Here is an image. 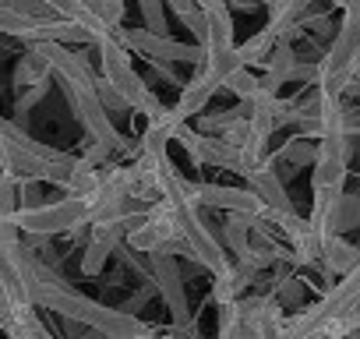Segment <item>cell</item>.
Here are the masks:
<instances>
[{"label": "cell", "instance_id": "1", "mask_svg": "<svg viewBox=\"0 0 360 339\" xmlns=\"http://www.w3.org/2000/svg\"><path fill=\"white\" fill-rule=\"evenodd\" d=\"M96 53H99V78L127 103V110H134V113H145L148 120L162 110V103L155 99V92L141 82V75L131 68V60H127V50L124 46H117L113 43V36L110 39H99L96 43Z\"/></svg>", "mask_w": 360, "mask_h": 339}, {"label": "cell", "instance_id": "2", "mask_svg": "<svg viewBox=\"0 0 360 339\" xmlns=\"http://www.w3.org/2000/svg\"><path fill=\"white\" fill-rule=\"evenodd\" d=\"M15 226H18V234H29V237L71 234L75 226H89V202L68 195V198H60V202H46V205L18 209Z\"/></svg>", "mask_w": 360, "mask_h": 339}, {"label": "cell", "instance_id": "3", "mask_svg": "<svg viewBox=\"0 0 360 339\" xmlns=\"http://www.w3.org/2000/svg\"><path fill=\"white\" fill-rule=\"evenodd\" d=\"M60 89H64V96H68V106H71V113H75V120L85 127V134H89V141H99V145H106L110 152H134V145H127V138L113 127V120L106 117V110L99 106V99H96V92L92 89H82V85H68V82H60Z\"/></svg>", "mask_w": 360, "mask_h": 339}, {"label": "cell", "instance_id": "4", "mask_svg": "<svg viewBox=\"0 0 360 339\" xmlns=\"http://www.w3.org/2000/svg\"><path fill=\"white\" fill-rule=\"evenodd\" d=\"M117 46H134L148 57V64H169V60H188L191 68H198L205 60L202 46H188V43H173L166 36H148L145 29H131V32H113Z\"/></svg>", "mask_w": 360, "mask_h": 339}, {"label": "cell", "instance_id": "5", "mask_svg": "<svg viewBox=\"0 0 360 339\" xmlns=\"http://www.w3.org/2000/svg\"><path fill=\"white\" fill-rule=\"evenodd\" d=\"M148 265H152V290L162 293L169 314H173V325L176 328H184L191 321V311H188V297H184V283H180V269L173 262V255H166L162 248L148 255Z\"/></svg>", "mask_w": 360, "mask_h": 339}, {"label": "cell", "instance_id": "6", "mask_svg": "<svg viewBox=\"0 0 360 339\" xmlns=\"http://www.w3.org/2000/svg\"><path fill=\"white\" fill-rule=\"evenodd\" d=\"M188 195L198 209H223L226 216H255L265 219L262 202L244 188H223V184H188Z\"/></svg>", "mask_w": 360, "mask_h": 339}, {"label": "cell", "instance_id": "7", "mask_svg": "<svg viewBox=\"0 0 360 339\" xmlns=\"http://www.w3.org/2000/svg\"><path fill=\"white\" fill-rule=\"evenodd\" d=\"M184 127V117H180L173 106L166 110H159L152 120H148V127H145V134H141V141L134 145V152L138 155H162L166 152V145L176 138V131Z\"/></svg>", "mask_w": 360, "mask_h": 339}, {"label": "cell", "instance_id": "8", "mask_svg": "<svg viewBox=\"0 0 360 339\" xmlns=\"http://www.w3.org/2000/svg\"><path fill=\"white\" fill-rule=\"evenodd\" d=\"M314 0H276L269 4V25L265 32L276 39V43H290V36L300 32V18H307Z\"/></svg>", "mask_w": 360, "mask_h": 339}, {"label": "cell", "instance_id": "9", "mask_svg": "<svg viewBox=\"0 0 360 339\" xmlns=\"http://www.w3.org/2000/svg\"><path fill=\"white\" fill-rule=\"evenodd\" d=\"M202 18H205L202 53H223V50H233V18H230L226 0H216L212 8H205Z\"/></svg>", "mask_w": 360, "mask_h": 339}, {"label": "cell", "instance_id": "10", "mask_svg": "<svg viewBox=\"0 0 360 339\" xmlns=\"http://www.w3.org/2000/svg\"><path fill=\"white\" fill-rule=\"evenodd\" d=\"M321 269H325V276L328 279H335V276H349V272H356V265H360V251L346 241V237H325L321 241Z\"/></svg>", "mask_w": 360, "mask_h": 339}, {"label": "cell", "instance_id": "11", "mask_svg": "<svg viewBox=\"0 0 360 339\" xmlns=\"http://www.w3.org/2000/svg\"><path fill=\"white\" fill-rule=\"evenodd\" d=\"M216 92H219V85H216L212 78H205V71L195 68V78H191L188 85H180V99H176L173 110L184 117V120H188V117H198V113L209 106V99H212Z\"/></svg>", "mask_w": 360, "mask_h": 339}, {"label": "cell", "instance_id": "12", "mask_svg": "<svg viewBox=\"0 0 360 339\" xmlns=\"http://www.w3.org/2000/svg\"><path fill=\"white\" fill-rule=\"evenodd\" d=\"M293 64H297L293 46H290V43H276V46H272V53H269V57H265V64H262V68H265V75L258 78L262 92L279 96V85H286V82H290Z\"/></svg>", "mask_w": 360, "mask_h": 339}, {"label": "cell", "instance_id": "13", "mask_svg": "<svg viewBox=\"0 0 360 339\" xmlns=\"http://www.w3.org/2000/svg\"><path fill=\"white\" fill-rule=\"evenodd\" d=\"M272 46H276V39L262 29V32H255L248 43L233 46V57L240 60V68H244V71H251V68H262V64H265V57L272 53Z\"/></svg>", "mask_w": 360, "mask_h": 339}, {"label": "cell", "instance_id": "14", "mask_svg": "<svg viewBox=\"0 0 360 339\" xmlns=\"http://www.w3.org/2000/svg\"><path fill=\"white\" fill-rule=\"evenodd\" d=\"M53 75H50V68H46V60L43 57H36L32 50L18 60V68H15V89L18 92H25V89H32V85H39V82H50Z\"/></svg>", "mask_w": 360, "mask_h": 339}, {"label": "cell", "instance_id": "15", "mask_svg": "<svg viewBox=\"0 0 360 339\" xmlns=\"http://www.w3.org/2000/svg\"><path fill=\"white\" fill-rule=\"evenodd\" d=\"M314 155H318V141H311V138H300V134H293V138L283 145V152H279V159H283L290 170L314 166Z\"/></svg>", "mask_w": 360, "mask_h": 339}, {"label": "cell", "instance_id": "16", "mask_svg": "<svg viewBox=\"0 0 360 339\" xmlns=\"http://www.w3.org/2000/svg\"><path fill=\"white\" fill-rule=\"evenodd\" d=\"M22 209V195H18V177L0 174V223H15Z\"/></svg>", "mask_w": 360, "mask_h": 339}, {"label": "cell", "instance_id": "17", "mask_svg": "<svg viewBox=\"0 0 360 339\" xmlns=\"http://www.w3.org/2000/svg\"><path fill=\"white\" fill-rule=\"evenodd\" d=\"M113 251H117L113 244H106V241L92 237V241H89V248H85V255H82V272H85V276H99V272L106 269V262H110V255H113Z\"/></svg>", "mask_w": 360, "mask_h": 339}, {"label": "cell", "instance_id": "18", "mask_svg": "<svg viewBox=\"0 0 360 339\" xmlns=\"http://www.w3.org/2000/svg\"><path fill=\"white\" fill-rule=\"evenodd\" d=\"M255 223H258L255 216H226V244H230L233 255H240L248 248V237H251Z\"/></svg>", "mask_w": 360, "mask_h": 339}, {"label": "cell", "instance_id": "19", "mask_svg": "<svg viewBox=\"0 0 360 339\" xmlns=\"http://www.w3.org/2000/svg\"><path fill=\"white\" fill-rule=\"evenodd\" d=\"M8 328H15V332H22L25 339H53L50 335V328L36 318V307H22L18 314H15V321L8 325Z\"/></svg>", "mask_w": 360, "mask_h": 339}, {"label": "cell", "instance_id": "20", "mask_svg": "<svg viewBox=\"0 0 360 339\" xmlns=\"http://www.w3.org/2000/svg\"><path fill=\"white\" fill-rule=\"evenodd\" d=\"M141 18H145V32L148 36H166V8L162 0H138Z\"/></svg>", "mask_w": 360, "mask_h": 339}, {"label": "cell", "instance_id": "21", "mask_svg": "<svg viewBox=\"0 0 360 339\" xmlns=\"http://www.w3.org/2000/svg\"><path fill=\"white\" fill-rule=\"evenodd\" d=\"M223 89H230L240 103H248V99H255V96L262 92V85H258V78H255L251 71H237V75H230V78L223 82Z\"/></svg>", "mask_w": 360, "mask_h": 339}, {"label": "cell", "instance_id": "22", "mask_svg": "<svg viewBox=\"0 0 360 339\" xmlns=\"http://www.w3.org/2000/svg\"><path fill=\"white\" fill-rule=\"evenodd\" d=\"M92 15L113 32V29H120V22H124V0H96Z\"/></svg>", "mask_w": 360, "mask_h": 339}, {"label": "cell", "instance_id": "23", "mask_svg": "<svg viewBox=\"0 0 360 339\" xmlns=\"http://www.w3.org/2000/svg\"><path fill=\"white\" fill-rule=\"evenodd\" d=\"M92 92H96V99H99V106L106 110V117H110V120H113V113H124V110H127V103H124V99H120V96H117V92H113V89H110V85L99 78V75H96Z\"/></svg>", "mask_w": 360, "mask_h": 339}, {"label": "cell", "instance_id": "24", "mask_svg": "<svg viewBox=\"0 0 360 339\" xmlns=\"http://www.w3.org/2000/svg\"><path fill=\"white\" fill-rule=\"evenodd\" d=\"M46 92H50V82H39V85H32V89L18 92V99H15V113L22 117V124H25V113H29L36 103H43V99H46Z\"/></svg>", "mask_w": 360, "mask_h": 339}, {"label": "cell", "instance_id": "25", "mask_svg": "<svg viewBox=\"0 0 360 339\" xmlns=\"http://www.w3.org/2000/svg\"><path fill=\"white\" fill-rule=\"evenodd\" d=\"M18 311H22V307H18V304L11 300V293H8L4 286H0V328L8 332V325L15 321V314H18Z\"/></svg>", "mask_w": 360, "mask_h": 339}, {"label": "cell", "instance_id": "26", "mask_svg": "<svg viewBox=\"0 0 360 339\" xmlns=\"http://www.w3.org/2000/svg\"><path fill=\"white\" fill-rule=\"evenodd\" d=\"M64 328H68V339H106L103 332L85 328V325H78V321H71V318H64Z\"/></svg>", "mask_w": 360, "mask_h": 339}, {"label": "cell", "instance_id": "27", "mask_svg": "<svg viewBox=\"0 0 360 339\" xmlns=\"http://www.w3.org/2000/svg\"><path fill=\"white\" fill-rule=\"evenodd\" d=\"M78 159H85L89 166H99V162H106V159H110V148H106V145H99V141H92V145L85 148V155H78Z\"/></svg>", "mask_w": 360, "mask_h": 339}, {"label": "cell", "instance_id": "28", "mask_svg": "<svg viewBox=\"0 0 360 339\" xmlns=\"http://www.w3.org/2000/svg\"><path fill=\"white\" fill-rule=\"evenodd\" d=\"M148 297H152V286H145V290H138L134 297H127V300H124V304H120L117 311H124V314H134V311H138V307H141V304H145Z\"/></svg>", "mask_w": 360, "mask_h": 339}, {"label": "cell", "instance_id": "29", "mask_svg": "<svg viewBox=\"0 0 360 339\" xmlns=\"http://www.w3.org/2000/svg\"><path fill=\"white\" fill-rule=\"evenodd\" d=\"M332 8H339V11H353V8H360V0H332Z\"/></svg>", "mask_w": 360, "mask_h": 339}, {"label": "cell", "instance_id": "30", "mask_svg": "<svg viewBox=\"0 0 360 339\" xmlns=\"http://www.w3.org/2000/svg\"><path fill=\"white\" fill-rule=\"evenodd\" d=\"M237 8H244V11H251V8H262V0H233Z\"/></svg>", "mask_w": 360, "mask_h": 339}, {"label": "cell", "instance_id": "31", "mask_svg": "<svg viewBox=\"0 0 360 339\" xmlns=\"http://www.w3.org/2000/svg\"><path fill=\"white\" fill-rule=\"evenodd\" d=\"M191 4H195L198 11H205V8H212V4H216V0H191Z\"/></svg>", "mask_w": 360, "mask_h": 339}, {"label": "cell", "instance_id": "32", "mask_svg": "<svg viewBox=\"0 0 360 339\" xmlns=\"http://www.w3.org/2000/svg\"><path fill=\"white\" fill-rule=\"evenodd\" d=\"M155 335V328H148V332H141V335H131V339H152Z\"/></svg>", "mask_w": 360, "mask_h": 339}, {"label": "cell", "instance_id": "33", "mask_svg": "<svg viewBox=\"0 0 360 339\" xmlns=\"http://www.w3.org/2000/svg\"><path fill=\"white\" fill-rule=\"evenodd\" d=\"M8 339H25L22 332H15V328H8Z\"/></svg>", "mask_w": 360, "mask_h": 339}, {"label": "cell", "instance_id": "34", "mask_svg": "<svg viewBox=\"0 0 360 339\" xmlns=\"http://www.w3.org/2000/svg\"><path fill=\"white\" fill-rule=\"evenodd\" d=\"M262 4H276V0H262Z\"/></svg>", "mask_w": 360, "mask_h": 339}]
</instances>
